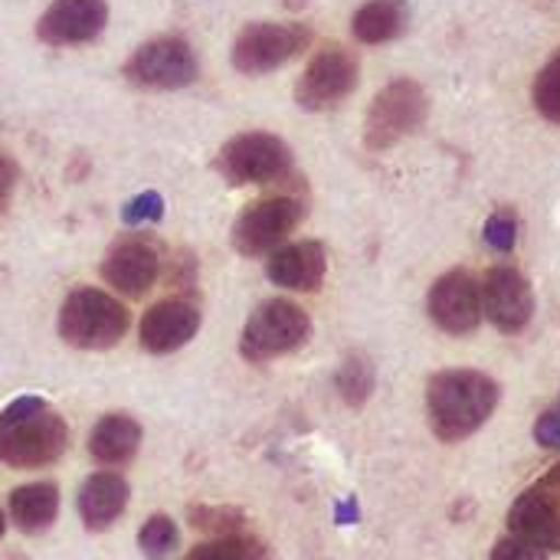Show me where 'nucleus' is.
<instances>
[{
    "label": "nucleus",
    "mask_w": 560,
    "mask_h": 560,
    "mask_svg": "<svg viewBox=\"0 0 560 560\" xmlns=\"http://www.w3.org/2000/svg\"><path fill=\"white\" fill-rule=\"evenodd\" d=\"M499 384L472 368H450L427 381V417L433 433L443 443H463L479 433L495 407H499Z\"/></svg>",
    "instance_id": "1"
},
{
    "label": "nucleus",
    "mask_w": 560,
    "mask_h": 560,
    "mask_svg": "<svg viewBox=\"0 0 560 560\" xmlns=\"http://www.w3.org/2000/svg\"><path fill=\"white\" fill-rule=\"evenodd\" d=\"M66 420L36 394L16 397L0 410V459L10 469H43L66 453Z\"/></svg>",
    "instance_id": "2"
},
{
    "label": "nucleus",
    "mask_w": 560,
    "mask_h": 560,
    "mask_svg": "<svg viewBox=\"0 0 560 560\" xmlns=\"http://www.w3.org/2000/svg\"><path fill=\"white\" fill-rule=\"evenodd\" d=\"M128 325H131L128 308L115 295L92 285L69 292V299L59 308V335L66 345L79 351L115 348L125 338Z\"/></svg>",
    "instance_id": "3"
},
{
    "label": "nucleus",
    "mask_w": 560,
    "mask_h": 560,
    "mask_svg": "<svg viewBox=\"0 0 560 560\" xmlns=\"http://www.w3.org/2000/svg\"><path fill=\"white\" fill-rule=\"evenodd\" d=\"M427 115H430V98L417 79L404 75V79L387 82L374 95V102L364 115V148L368 151L394 148L397 141L420 131Z\"/></svg>",
    "instance_id": "4"
},
{
    "label": "nucleus",
    "mask_w": 560,
    "mask_h": 560,
    "mask_svg": "<svg viewBox=\"0 0 560 560\" xmlns=\"http://www.w3.org/2000/svg\"><path fill=\"white\" fill-rule=\"evenodd\" d=\"M308 331H312V318L302 305L289 299H269L246 318L240 354L253 364L276 361L302 348L308 341Z\"/></svg>",
    "instance_id": "5"
},
{
    "label": "nucleus",
    "mask_w": 560,
    "mask_h": 560,
    "mask_svg": "<svg viewBox=\"0 0 560 560\" xmlns=\"http://www.w3.org/2000/svg\"><path fill=\"white\" fill-rule=\"evenodd\" d=\"M200 75L197 52L184 36H154L141 43L128 59H125V79L138 89L148 92H177L194 85Z\"/></svg>",
    "instance_id": "6"
},
{
    "label": "nucleus",
    "mask_w": 560,
    "mask_h": 560,
    "mask_svg": "<svg viewBox=\"0 0 560 560\" xmlns=\"http://www.w3.org/2000/svg\"><path fill=\"white\" fill-rule=\"evenodd\" d=\"M308 46L312 30L305 23H249L233 39L230 62L243 75H269L299 59Z\"/></svg>",
    "instance_id": "7"
},
{
    "label": "nucleus",
    "mask_w": 560,
    "mask_h": 560,
    "mask_svg": "<svg viewBox=\"0 0 560 560\" xmlns=\"http://www.w3.org/2000/svg\"><path fill=\"white\" fill-rule=\"evenodd\" d=\"M217 167L236 187H249V184L262 187V184L285 180L292 174V151L279 135L243 131L223 144Z\"/></svg>",
    "instance_id": "8"
},
{
    "label": "nucleus",
    "mask_w": 560,
    "mask_h": 560,
    "mask_svg": "<svg viewBox=\"0 0 560 560\" xmlns=\"http://www.w3.org/2000/svg\"><path fill=\"white\" fill-rule=\"evenodd\" d=\"M358 79H361L358 56L338 43H328L312 56V62L299 75L295 102L305 112H331L358 89Z\"/></svg>",
    "instance_id": "9"
},
{
    "label": "nucleus",
    "mask_w": 560,
    "mask_h": 560,
    "mask_svg": "<svg viewBox=\"0 0 560 560\" xmlns=\"http://www.w3.org/2000/svg\"><path fill=\"white\" fill-rule=\"evenodd\" d=\"M302 217H305V207L299 197L279 194V197L256 200L233 223V249L249 259L266 256V253L272 256L279 246H285V240L302 223Z\"/></svg>",
    "instance_id": "10"
},
{
    "label": "nucleus",
    "mask_w": 560,
    "mask_h": 560,
    "mask_svg": "<svg viewBox=\"0 0 560 560\" xmlns=\"http://www.w3.org/2000/svg\"><path fill=\"white\" fill-rule=\"evenodd\" d=\"M509 532L541 551H560V463L515 499Z\"/></svg>",
    "instance_id": "11"
},
{
    "label": "nucleus",
    "mask_w": 560,
    "mask_h": 560,
    "mask_svg": "<svg viewBox=\"0 0 560 560\" xmlns=\"http://www.w3.org/2000/svg\"><path fill=\"white\" fill-rule=\"evenodd\" d=\"M430 322L446 335H472L482 325V292L469 269L443 272L427 295Z\"/></svg>",
    "instance_id": "12"
},
{
    "label": "nucleus",
    "mask_w": 560,
    "mask_h": 560,
    "mask_svg": "<svg viewBox=\"0 0 560 560\" xmlns=\"http://www.w3.org/2000/svg\"><path fill=\"white\" fill-rule=\"evenodd\" d=\"M482 292V315L502 335H522L535 318V292L528 279L512 266H492L479 282Z\"/></svg>",
    "instance_id": "13"
},
{
    "label": "nucleus",
    "mask_w": 560,
    "mask_h": 560,
    "mask_svg": "<svg viewBox=\"0 0 560 560\" xmlns=\"http://www.w3.org/2000/svg\"><path fill=\"white\" fill-rule=\"evenodd\" d=\"M158 276H161V246L148 236L118 240L102 259V279L128 299H141L144 292H151Z\"/></svg>",
    "instance_id": "14"
},
{
    "label": "nucleus",
    "mask_w": 560,
    "mask_h": 560,
    "mask_svg": "<svg viewBox=\"0 0 560 560\" xmlns=\"http://www.w3.org/2000/svg\"><path fill=\"white\" fill-rule=\"evenodd\" d=\"M108 23L105 0H52L36 23V36L46 46H82L92 43Z\"/></svg>",
    "instance_id": "15"
},
{
    "label": "nucleus",
    "mask_w": 560,
    "mask_h": 560,
    "mask_svg": "<svg viewBox=\"0 0 560 560\" xmlns=\"http://www.w3.org/2000/svg\"><path fill=\"white\" fill-rule=\"evenodd\" d=\"M200 331V312L187 299H164L141 318V348L151 354H174Z\"/></svg>",
    "instance_id": "16"
},
{
    "label": "nucleus",
    "mask_w": 560,
    "mask_h": 560,
    "mask_svg": "<svg viewBox=\"0 0 560 560\" xmlns=\"http://www.w3.org/2000/svg\"><path fill=\"white\" fill-rule=\"evenodd\" d=\"M325 272H328V253L318 240L285 243L266 262L269 282L289 292H318L325 282Z\"/></svg>",
    "instance_id": "17"
},
{
    "label": "nucleus",
    "mask_w": 560,
    "mask_h": 560,
    "mask_svg": "<svg viewBox=\"0 0 560 560\" xmlns=\"http://www.w3.org/2000/svg\"><path fill=\"white\" fill-rule=\"evenodd\" d=\"M128 505V482L118 472H95L82 482L75 495V512L85 525V532H105L112 528Z\"/></svg>",
    "instance_id": "18"
},
{
    "label": "nucleus",
    "mask_w": 560,
    "mask_h": 560,
    "mask_svg": "<svg viewBox=\"0 0 560 560\" xmlns=\"http://www.w3.org/2000/svg\"><path fill=\"white\" fill-rule=\"evenodd\" d=\"M141 446V427L138 420L125 413H108L95 423L89 436V456L102 466H125L135 459Z\"/></svg>",
    "instance_id": "19"
},
{
    "label": "nucleus",
    "mask_w": 560,
    "mask_h": 560,
    "mask_svg": "<svg viewBox=\"0 0 560 560\" xmlns=\"http://www.w3.org/2000/svg\"><path fill=\"white\" fill-rule=\"evenodd\" d=\"M410 26V7L407 0H368L351 16V33L364 46H381L397 36H404Z\"/></svg>",
    "instance_id": "20"
},
{
    "label": "nucleus",
    "mask_w": 560,
    "mask_h": 560,
    "mask_svg": "<svg viewBox=\"0 0 560 560\" xmlns=\"http://www.w3.org/2000/svg\"><path fill=\"white\" fill-rule=\"evenodd\" d=\"M10 518L23 535L46 532L59 515V486L56 482H33L10 492Z\"/></svg>",
    "instance_id": "21"
},
{
    "label": "nucleus",
    "mask_w": 560,
    "mask_h": 560,
    "mask_svg": "<svg viewBox=\"0 0 560 560\" xmlns=\"http://www.w3.org/2000/svg\"><path fill=\"white\" fill-rule=\"evenodd\" d=\"M187 560H266V548L259 545V538H253L246 528L230 532V535H217L203 545H197Z\"/></svg>",
    "instance_id": "22"
},
{
    "label": "nucleus",
    "mask_w": 560,
    "mask_h": 560,
    "mask_svg": "<svg viewBox=\"0 0 560 560\" xmlns=\"http://www.w3.org/2000/svg\"><path fill=\"white\" fill-rule=\"evenodd\" d=\"M374 364L364 358V354H348L345 358V364L338 368V374H335V387H338V394H341V400L345 404H351V407H361V404H368L371 400V394H374Z\"/></svg>",
    "instance_id": "23"
},
{
    "label": "nucleus",
    "mask_w": 560,
    "mask_h": 560,
    "mask_svg": "<svg viewBox=\"0 0 560 560\" xmlns=\"http://www.w3.org/2000/svg\"><path fill=\"white\" fill-rule=\"evenodd\" d=\"M177 545H180V532H177L174 518H167V515H151L138 532V548L148 560L171 558L177 551Z\"/></svg>",
    "instance_id": "24"
},
{
    "label": "nucleus",
    "mask_w": 560,
    "mask_h": 560,
    "mask_svg": "<svg viewBox=\"0 0 560 560\" xmlns=\"http://www.w3.org/2000/svg\"><path fill=\"white\" fill-rule=\"evenodd\" d=\"M532 102L541 118L560 125V49L545 62V69L532 82Z\"/></svg>",
    "instance_id": "25"
},
{
    "label": "nucleus",
    "mask_w": 560,
    "mask_h": 560,
    "mask_svg": "<svg viewBox=\"0 0 560 560\" xmlns=\"http://www.w3.org/2000/svg\"><path fill=\"white\" fill-rule=\"evenodd\" d=\"M486 243L499 253H512L515 243H518V220H515V210H495L489 220H486V230H482Z\"/></svg>",
    "instance_id": "26"
},
{
    "label": "nucleus",
    "mask_w": 560,
    "mask_h": 560,
    "mask_svg": "<svg viewBox=\"0 0 560 560\" xmlns=\"http://www.w3.org/2000/svg\"><path fill=\"white\" fill-rule=\"evenodd\" d=\"M164 217V197L158 190H144L138 194L135 200L125 203L121 210V220L125 226H138V223H158Z\"/></svg>",
    "instance_id": "27"
},
{
    "label": "nucleus",
    "mask_w": 560,
    "mask_h": 560,
    "mask_svg": "<svg viewBox=\"0 0 560 560\" xmlns=\"http://www.w3.org/2000/svg\"><path fill=\"white\" fill-rule=\"evenodd\" d=\"M489 560H548V551H541L538 545H532V541H525V538L509 535V538H502V541L492 548Z\"/></svg>",
    "instance_id": "28"
},
{
    "label": "nucleus",
    "mask_w": 560,
    "mask_h": 560,
    "mask_svg": "<svg viewBox=\"0 0 560 560\" xmlns=\"http://www.w3.org/2000/svg\"><path fill=\"white\" fill-rule=\"evenodd\" d=\"M16 177H20V171H16V164L7 158V154H0V217L10 210V203H13V190H16Z\"/></svg>",
    "instance_id": "29"
},
{
    "label": "nucleus",
    "mask_w": 560,
    "mask_h": 560,
    "mask_svg": "<svg viewBox=\"0 0 560 560\" xmlns=\"http://www.w3.org/2000/svg\"><path fill=\"white\" fill-rule=\"evenodd\" d=\"M535 443L545 450H560V413H545L535 423Z\"/></svg>",
    "instance_id": "30"
},
{
    "label": "nucleus",
    "mask_w": 560,
    "mask_h": 560,
    "mask_svg": "<svg viewBox=\"0 0 560 560\" xmlns=\"http://www.w3.org/2000/svg\"><path fill=\"white\" fill-rule=\"evenodd\" d=\"M361 518V512H358V499L354 495H348L345 502H338V509H335V522L338 525H354Z\"/></svg>",
    "instance_id": "31"
},
{
    "label": "nucleus",
    "mask_w": 560,
    "mask_h": 560,
    "mask_svg": "<svg viewBox=\"0 0 560 560\" xmlns=\"http://www.w3.org/2000/svg\"><path fill=\"white\" fill-rule=\"evenodd\" d=\"M3 528H7V515H3V509H0V538H3Z\"/></svg>",
    "instance_id": "32"
}]
</instances>
